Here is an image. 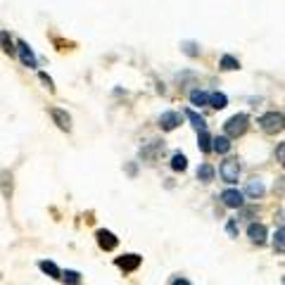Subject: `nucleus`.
I'll return each mask as SVG.
<instances>
[{
	"label": "nucleus",
	"instance_id": "f257e3e1",
	"mask_svg": "<svg viewBox=\"0 0 285 285\" xmlns=\"http://www.w3.org/2000/svg\"><path fill=\"white\" fill-rule=\"evenodd\" d=\"M249 126V117L247 114H233L231 119L224 124V131H226V138H238L247 131Z\"/></svg>",
	"mask_w": 285,
	"mask_h": 285
},
{
	"label": "nucleus",
	"instance_id": "f03ea898",
	"mask_svg": "<svg viewBox=\"0 0 285 285\" xmlns=\"http://www.w3.org/2000/svg\"><path fill=\"white\" fill-rule=\"evenodd\" d=\"M259 126L266 131V133H278L285 128V114L281 112H266L262 119H259Z\"/></svg>",
	"mask_w": 285,
	"mask_h": 285
},
{
	"label": "nucleus",
	"instance_id": "7ed1b4c3",
	"mask_svg": "<svg viewBox=\"0 0 285 285\" xmlns=\"http://www.w3.org/2000/svg\"><path fill=\"white\" fill-rule=\"evenodd\" d=\"M221 178L226 181V183H238V178H240V162L238 160H226L221 164Z\"/></svg>",
	"mask_w": 285,
	"mask_h": 285
},
{
	"label": "nucleus",
	"instance_id": "20e7f679",
	"mask_svg": "<svg viewBox=\"0 0 285 285\" xmlns=\"http://www.w3.org/2000/svg\"><path fill=\"white\" fill-rule=\"evenodd\" d=\"M221 202H224L226 207H231V209H240L245 200H243V193H240V190L228 188V190H224V193H221Z\"/></svg>",
	"mask_w": 285,
	"mask_h": 285
},
{
	"label": "nucleus",
	"instance_id": "39448f33",
	"mask_svg": "<svg viewBox=\"0 0 285 285\" xmlns=\"http://www.w3.org/2000/svg\"><path fill=\"white\" fill-rule=\"evenodd\" d=\"M17 50H19V60H21V64H24V67L34 69L36 64H38V62H36L34 50H31V48H29V45H26L24 41H17Z\"/></svg>",
	"mask_w": 285,
	"mask_h": 285
},
{
	"label": "nucleus",
	"instance_id": "423d86ee",
	"mask_svg": "<svg viewBox=\"0 0 285 285\" xmlns=\"http://www.w3.org/2000/svg\"><path fill=\"white\" fill-rule=\"evenodd\" d=\"M50 117H53L55 124L60 126L62 131H69L71 128V117L64 112V109H60V107H50Z\"/></svg>",
	"mask_w": 285,
	"mask_h": 285
},
{
	"label": "nucleus",
	"instance_id": "0eeeda50",
	"mask_svg": "<svg viewBox=\"0 0 285 285\" xmlns=\"http://www.w3.org/2000/svg\"><path fill=\"white\" fill-rule=\"evenodd\" d=\"M247 235H249L252 243L262 245V243H266V226H264V224H249Z\"/></svg>",
	"mask_w": 285,
	"mask_h": 285
},
{
	"label": "nucleus",
	"instance_id": "6e6552de",
	"mask_svg": "<svg viewBox=\"0 0 285 285\" xmlns=\"http://www.w3.org/2000/svg\"><path fill=\"white\" fill-rule=\"evenodd\" d=\"M141 257L138 254H124V257H119L117 259V266L124 268V271H136V268L141 266Z\"/></svg>",
	"mask_w": 285,
	"mask_h": 285
},
{
	"label": "nucleus",
	"instance_id": "1a4fd4ad",
	"mask_svg": "<svg viewBox=\"0 0 285 285\" xmlns=\"http://www.w3.org/2000/svg\"><path fill=\"white\" fill-rule=\"evenodd\" d=\"M178 124H181V114L178 112H164L160 117V126L164 131H174Z\"/></svg>",
	"mask_w": 285,
	"mask_h": 285
},
{
	"label": "nucleus",
	"instance_id": "9d476101",
	"mask_svg": "<svg viewBox=\"0 0 285 285\" xmlns=\"http://www.w3.org/2000/svg\"><path fill=\"white\" fill-rule=\"evenodd\" d=\"M98 245L109 252V249H114L117 245H119V240L114 238V233L112 231H98Z\"/></svg>",
	"mask_w": 285,
	"mask_h": 285
},
{
	"label": "nucleus",
	"instance_id": "9b49d317",
	"mask_svg": "<svg viewBox=\"0 0 285 285\" xmlns=\"http://www.w3.org/2000/svg\"><path fill=\"white\" fill-rule=\"evenodd\" d=\"M245 193H247L249 197H262L264 193H266V188H264V183L259 181V178H252V181H247V188H245Z\"/></svg>",
	"mask_w": 285,
	"mask_h": 285
},
{
	"label": "nucleus",
	"instance_id": "f8f14e48",
	"mask_svg": "<svg viewBox=\"0 0 285 285\" xmlns=\"http://www.w3.org/2000/svg\"><path fill=\"white\" fill-rule=\"evenodd\" d=\"M207 105L214 107V109H224V107L228 105V98H226L224 93L214 90V93H209V102H207Z\"/></svg>",
	"mask_w": 285,
	"mask_h": 285
},
{
	"label": "nucleus",
	"instance_id": "ddd939ff",
	"mask_svg": "<svg viewBox=\"0 0 285 285\" xmlns=\"http://www.w3.org/2000/svg\"><path fill=\"white\" fill-rule=\"evenodd\" d=\"M212 150L219 152V155H226L231 150V141L226 136H219V138H212Z\"/></svg>",
	"mask_w": 285,
	"mask_h": 285
},
{
	"label": "nucleus",
	"instance_id": "4468645a",
	"mask_svg": "<svg viewBox=\"0 0 285 285\" xmlns=\"http://www.w3.org/2000/svg\"><path fill=\"white\" fill-rule=\"evenodd\" d=\"M38 266H41V271H43V273H48L50 278H62V271L55 266L53 262H45V259H43V262H38Z\"/></svg>",
	"mask_w": 285,
	"mask_h": 285
},
{
	"label": "nucleus",
	"instance_id": "2eb2a0df",
	"mask_svg": "<svg viewBox=\"0 0 285 285\" xmlns=\"http://www.w3.org/2000/svg\"><path fill=\"white\" fill-rule=\"evenodd\" d=\"M190 102L195 107L207 105V102H209V93H204V90H200V88L193 90V93H190Z\"/></svg>",
	"mask_w": 285,
	"mask_h": 285
},
{
	"label": "nucleus",
	"instance_id": "dca6fc26",
	"mask_svg": "<svg viewBox=\"0 0 285 285\" xmlns=\"http://www.w3.org/2000/svg\"><path fill=\"white\" fill-rule=\"evenodd\" d=\"M0 185H2V195L10 197V193H12V174L10 171H2L0 174Z\"/></svg>",
	"mask_w": 285,
	"mask_h": 285
},
{
	"label": "nucleus",
	"instance_id": "f3484780",
	"mask_svg": "<svg viewBox=\"0 0 285 285\" xmlns=\"http://www.w3.org/2000/svg\"><path fill=\"white\" fill-rule=\"evenodd\" d=\"M185 117L193 122V126H195L197 131H207V124H204V119H202L197 112H193V109H185Z\"/></svg>",
	"mask_w": 285,
	"mask_h": 285
},
{
	"label": "nucleus",
	"instance_id": "a211bd4d",
	"mask_svg": "<svg viewBox=\"0 0 285 285\" xmlns=\"http://www.w3.org/2000/svg\"><path fill=\"white\" fill-rule=\"evenodd\" d=\"M160 150H164V145H162L160 141H152V145H150V147H142L141 155L145 157V160H152V157H155V155H157Z\"/></svg>",
	"mask_w": 285,
	"mask_h": 285
},
{
	"label": "nucleus",
	"instance_id": "6ab92c4d",
	"mask_svg": "<svg viewBox=\"0 0 285 285\" xmlns=\"http://www.w3.org/2000/svg\"><path fill=\"white\" fill-rule=\"evenodd\" d=\"M185 166H188V160H185V155L176 152V155L171 157V169H174V171H185Z\"/></svg>",
	"mask_w": 285,
	"mask_h": 285
},
{
	"label": "nucleus",
	"instance_id": "aec40b11",
	"mask_svg": "<svg viewBox=\"0 0 285 285\" xmlns=\"http://www.w3.org/2000/svg\"><path fill=\"white\" fill-rule=\"evenodd\" d=\"M197 178H200V181H204V183H209V181L214 178L212 164H202V166L197 169Z\"/></svg>",
	"mask_w": 285,
	"mask_h": 285
},
{
	"label": "nucleus",
	"instance_id": "412c9836",
	"mask_svg": "<svg viewBox=\"0 0 285 285\" xmlns=\"http://www.w3.org/2000/svg\"><path fill=\"white\" fill-rule=\"evenodd\" d=\"M197 145H200L202 152H209V150H212V136H209L207 131H200V141H197Z\"/></svg>",
	"mask_w": 285,
	"mask_h": 285
},
{
	"label": "nucleus",
	"instance_id": "4be33fe9",
	"mask_svg": "<svg viewBox=\"0 0 285 285\" xmlns=\"http://www.w3.org/2000/svg\"><path fill=\"white\" fill-rule=\"evenodd\" d=\"M221 69H228V71L240 69V62H238L233 55H224V57H221Z\"/></svg>",
	"mask_w": 285,
	"mask_h": 285
},
{
	"label": "nucleus",
	"instance_id": "5701e85b",
	"mask_svg": "<svg viewBox=\"0 0 285 285\" xmlns=\"http://www.w3.org/2000/svg\"><path fill=\"white\" fill-rule=\"evenodd\" d=\"M0 45H2L5 53H15V48H12V38H10L7 31H0Z\"/></svg>",
	"mask_w": 285,
	"mask_h": 285
},
{
	"label": "nucleus",
	"instance_id": "b1692460",
	"mask_svg": "<svg viewBox=\"0 0 285 285\" xmlns=\"http://www.w3.org/2000/svg\"><path fill=\"white\" fill-rule=\"evenodd\" d=\"M273 247L278 252H285V228L276 231V238H273Z\"/></svg>",
	"mask_w": 285,
	"mask_h": 285
},
{
	"label": "nucleus",
	"instance_id": "393cba45",
	"mask_svg": "<svg viewBox=\"0 0 285 285\" xmlns=\"http://www.w3.org/2000/svg\"><path fill=\"white\" fill-rule=\"evenodd\" d=\"M62 278H64V283L76 285L79 281H81V273H79V271H64V273H62Z\"/></svg>",
	"mask_w": 285,
	"mask_h": 285
},
{
	"label": "nucleus",
	"instance_id": "a878e982",
	"mask_svg": "<svg viewBox=\"0 0 285 285\" xmlns=\"http://www.w3.org/2000/svg\"><path fill=\"white\" fill-rule=\"evenodd\" d=\"M276 160L281 162V164H285V142H281V145L276 147Z\"/></svg>",
	"mask_w": 285,
	"mask_h": 285
},
{
	"label": "nucleus",
	"instance_id": "bb28decb",
	"mask_svg": "<svg viewBox=\"0 0 285 285\" xmlns=\"http://www.w3.org/2000/svg\"><path fill=\"white\" fill-rule=\"evenodd\" d=\"M41 81H43V83H45V86H48V88H50V90H55V86H53V79H50L48 74H43V71H41Z\"/></svg>",
	"mask_w": 285,
	"mask_h": 285
},
{
	"label": "nucleus",
	"instance_id": "cd10ccee",
	"mask_svg": "<svg viewBox=\"0 0 285 285\" xmlns=\"http://www.w3.org/2000/svg\"><path fill=\"white\" fill-rule=\"evenodd\" d=\"M226 231H228V235H233V238H235V235H238V224H235V221H228Z\"/></svg>",
	"mask_w": 285,
	"mask_h": 285
},
{
	"label": "nucleus",
	"instance_id": "c85d7f7f",
	"mask_svg": "<svg viewBox=\"0 0 285 285\" xmlns=\"http://www.w3.org/2000/svg\"><path fill=\"white\" fill-rule=\"evenodd\" d=\"M169 285H190V281H185V278H181V276H178V278H174Z\"/></svg>",
	"mask_w": 285,
	"mask_h": 285
},
{
	"label": "nucleus",
	"instance_id": "c756f323",
	"mask_svg": "<svg viewBox=\"0 0 285 285\" xmlns=\"http://www.w3.org/2000/svg\"><path fill=\"white\" fill-rule=\"evenodd\" d=\"M183 45H185V53L188 55H197V50H193V48H195L193 43H183Z\"/></svg>",
	"mask_w": 285,
	"mask_h": 285
},
{
	"label": "nucleus",
	"instance_id": "7c9ffc66",
	"mask_svg": "<svg viewBox=\"0 0 285 285\" xmlns=\"http://www.w3.org/2000/svg\"><path fill=\"white\" fill-rule=\"evenodd\" d=\"M283 285H285V276H283Z\"/></svg>",
	"mask_w": 285,
	"mask_h": 285
}]
</instances>
